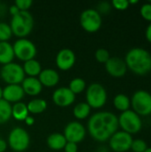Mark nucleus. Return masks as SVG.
Listing matches in <instances>:
<instances>
[{
    "label": "nucleus",
    "instance_id": "obj_27",
    "mask_svg": "<svg viewBox=\"0 0 151 152\" xmlns=\"http://www.w3.org/2000/svg\"><path fill=\"white\" fill-rule=\"evenodd\" d=\"M86 88L85 81L81 77H76L72 79L69 84V89L76 95L83 93Z\"/></svg>",
    "mask_w": 151,
    "mask_h": 152
},
{
    "label": "nucleus",
    "instance_id": "obj_2",
    "mask_svg": "<svg viewBox=\"0 0 151 152\" xmlns=\"http://www.w3.org/2000/svg\"><path fill=\"white\" fill-rule=\"evenodd\" d=\"M127 69L139 76H144L151 71V53L144 48L130 49L125 59Z\"/></svg>",
    "mask_w": 151,
    "mask_h": 152
},
{
    "label": "nucleus",
    "instance_id": "obj_21",
    "mask_svg": "<svg viewBox=\"0 0 151 152\" xmlns=\"http://www.w3.org/2000/svg\"><path fill=\"white\" fill-rule=\"evenodd\" d=\"M22 69L25 75H28V77H36V76H38L42 71V67L40 62L36 59H32L25 61L22 66Z\"/></svg>",
    "mask_w": 151,
    "mask_h": 152
},
{
    "label": "nucleus",
    "instance_id": "obj_6",
    "mask_svg": "<svg viewBox=\"0 0 151 152\" xmlns=\"http://www.w3.org/2000/svg\"><path fill=\"white\" fill-rule=\"evenodd\" d=\"M131 100L133 110L140 117L151 115V94L146 90L136 91Z\"/></svg>",
    "mask_w": 151,
    "mask_h": 152
},
{
    "label": "nucleus",
    "instance_id": "obj_41",
    "mask_svg": "<svg viewBox=\"0 0 151 152\" xmlns=\"http://www.w3.org/2000/svg\"><path fill=\"white\" fill-rule=\"evenodd\" d=\"M3 99V88L0 86V100Z\"/></svg>",
    "mask_w": 151,
    "mask_h": 152
},
{
    "label": "nucleus",
    "instance_id": "obj_11",
    "mask_svg": "<svg viewBox=\"0 0 151 152\" xmlns=\"http://www.w3.org/2000/svg\"><path fill=\"white\" fill-rule=\"evenodd\" d=\"M133 136L124 131H117L109 140V148L115 152H126L131 150Z\"/></svg>",
    "mask_w": 151,
    "mask_h": 152
},
{
    "label": "nucleus",
    "instance_id": "obj_34",
    "mask_svg": "<svg viewBox=\"0 0 151 152\" xmlns=\"http://www.w3.org/2000/svg\"><path fill=\"white\" fill-rule=\"evenodd\" d=\"M111 9V5L108 3V2H101L98 5V12L99 13H107L110 11Z\"/></svg>",
    "mask_w": 151,
    "mask_h": 152
},
{
    "label": "nucleus",
    "instance_id": "obj_35",
    "mask_svg": "<svg viewBox=\"0 0 151 152\" xmlns=\"http://www.w3.org/2000/svg\"><path fill=\"white\" fill-rule=\"evenodd\" d=\"M64 151L65 152H77L78 147L77 143H73V142H68L66 143L65 147H64Z\"/></svg>",
    "mask_w": 151,
    "mask_h": 152
},
{
    "label": "nucleus",
    "instance_id": "obj_25",
    "mask_svg": "<svg viewBox=\"0 0 151 152\" xmlns=\"http://www.w3.org/2000/svg\"><path fill=\"white\" fill-rule=\"evenodd\" d=\"M90 112L91 108L86 102H79L73 109L74 117L78 120L85 119L90 115Z\"/></svg>",
    "mask_w": 151,
    "mask_h": 152
},
{
    "label": "nucleus",
    "instance_id": "obj_16",
    "mask_svg": "<svg viewBox=\"0 0 151 152\" xmlns=\"http://www.w3.org/2000/svg\"><path fill=\"white\" fill-rule=\"evenodd\" d=\"M25 94L20 85H7L3 89V99L9 103L20 102Z\"/></svg>",
    "mask_w": 151,
    "mask_h": 152
},
{
    "label": "nucleus",
    "instance_id": "obj_10",
    "mask_svg": "<svg viewBox=\"0 0 151 152\" xmlns=\"http://www.w3.org/2000/svg\"><path fill=\"white\" fill-rule=\"evenodd\" d=\"M14 56L22 61L35 59L36 55V47L35 44L27 38H19L12 45Z\"/></svg>",
    "mask_w": 151,
    "mask_h": 152
},
{
    "label": "nucleus",
    "instance_id": "obj_4",
    "mask_svg": "<svg viewBox=\"0 0 151 152\" xmlns=\"http://www.w3.org/2000/svg\"><path fill=\"white\" fill-rule=\"evenodd\" d=\"M85 99V102L91 109H101L107 102L108 94L105 87L101 84L93 83L86 88Z\"/></svg>",
    "mask_w": 151,
    "mask_h": 152
},
{
    "label": "nucleus",
    "instance_id": "obj_5",
    "mask_svg": "<svg viewBox=\"0 0 151 152\" xmlns=\"http://www.w3.org/2000/svg\"><path fill=\"white\" fill-rule=\"evenodd\" d=\"M117 118L118 126L122 129V131L131 135L139 133L142 128V121L141 117L132 110L121 112Z\"/></svg>",
    "mask_w": 151,
    "mask_h": 152
},
{
    "label": "nucleus",
    "instance_id": "obj_17",
    "mask_svg": "<svg viewBox=\"0 0 151 152\" xmlns=\"http://www.w3.org/2000/svg\"><path fill=\"white\" fill-rule=\"evenodd\" d=\"M38 80L43 86L53 87L60 82V75L53 69H44L38 75Z\"/></svg>",
    "mask_w": 151,
    "mask_h": 152
},
{
    "label": "nucleus",
    "instance_id": "obj_39",
    "mask_svg": "<svg viewBox=\"0 0 151 152\" xmlns=\"http://www.w3.org/2000/svg\"><path fill=\"white\" fill-rule=\"evenodd\" d=\"M24 121H25V123H26L28 126H32V125L35 123V119H34V118H33V117H31V116H29V115L27 117V118H26Z\"/></svg>",
    "mask_w": 151,
    "mask_h": 152
},
{
    "label": "nucleus",
    "instance_id": "obj_14",
    "mask_svg": "<svg viewBox=\"0 0 151 152\" xmlns=\"http://www.w3.org/2000/svg\"><path fill=\"white\" fill-rule=\"evenodd\" d=\"M53 102L61 108H66L74 103L76 95L69 89V87H59L53 94Z\"/></svg>",
    "mask_w": 151,
    "mask_h": 152
},
{
    "label": "nucleus",
    "instance_id": "obj_38",
    "mask_svg": "<svg viewBox=\"0 0 151 152\" xmlns=\"http://www.w3.org/2000/svg\"><path fill=\"white\" fill-rule=\"evenodd\" d=\"M7 142L3 140V139H0V152H4L7 150Z\"/></svg>",
    "mask_w": 151,
    "mask_h": 152
},
{
    "label": "nucleus",
    "instance_id": "obj_7",
    "mask_svg": "<svg viewBox=\"0 0 151 152\" xmlns=\"http://www.w3.org/2000/svg\"><path fill=\"white\" fill-rule=\"evenodd\" d=\"M30 143V138L28 133L18 126L11 130L8 135L9 147L15 152H23L28 150Z\"/></svg>",
    "mask_w": 151,
    "mask_h": 152
},
{
    "label": "nucleus",
    "instance_id": "obj_12",
    "mask_svg": "<svg viewBox=\"0 0 151 152\" xmlns=\"http://www.w3.org/2000/svg\"><path fill=\"white\" fill-rule=\"evenodd\" d=\"M86 134L85 127L78 121H71L64 128L63 135L68 142L79 143L81 142Z\"/></svg>",
    "mask_w": 151,
    "mask_h": 152
},
{
    "label": "nucleus",
    "instance_id": "obj_23",
    "mask_svg": "<svg viewBox=\"0 0 151 152\" xmlns=\"http://www.w3.org/2000/svg\"><path fill=\"white\" fill-rule=\"evenodd\" d=\"M113 104H114V107L117 110H119L121 112H124V111H126V110H130L131 100L127 95H125L124 94H118L114 97Z\"/></svg>",
    "mask_w": 151,
    "mask_h": 152
},
{
    "label": "nucleus",
    "instance_id": "obj_29",
    "mask_svg": "<svg viewBox=\"0 0 151 152\" xmlns=\"http://www.w3.org/2000/svg\"><path fill=\"white\" fill-rule=\"evenodd\" d=\"M95 59L98 62L100 63H103L105 64L110 58V54L109 53V51L105 48H99L96 50L95 52Z\"/></svg>",
    "mask_w": 151,
    "mask_h": 152
},
{
    "label": "nucleus",
    "instance_id": "obj_18",
    "mask_svg": "<svg viewBox=\"0 0 151 152\" xmlns=\"http://www.w3.org/2000/svg\"><path fill=\"white\" fill-rule=\"evenodd\" d=\"M20 86L23 89L24 94L30 96L38 95L43 89V86L41 85L38 78L31 77H25Z\"/></svg>",
    "mask_w": 151,
    "mask_h": 152
},
{
    "label": "nucleus",
    "instance_id": "obj_40",
    "mask_svg": "<svg viewBox=\"0 0 151 152\" xmlns=\"http://www.w3.org/2000/svg\"><path fill=\"white\" fill-rule=\"evenodd\" d=\"M138 3H139L138 0H130V1H129V4H138Z\"/></svg>",
    "mask_w": 151,
    "mask_h": 152
},
{
    "label": "nucleus",
    "instance_id": "obj_42",
    "mask_svg": "<svg viewBox=\"0 0 151 152\" xmlns=\"http://www.w3.org/2000/svg\"><path fill=\"white\" fill-rule=\"evenodd\" d=\"M144 152H151V147H148V149Z\"/></svg>",
    "mask_w": 151,
    "mask_h": 152
},
{
    "label": "nucleus",
    "instance_id": "obj_13",
    "mask_svg": "<svg viewBox=\"0 0 151 152\" xmlns=\"http://www.w3.org/2000/svg\"><path fill=\"white\" fill-rule=\"evenodd\" d=\"M76 62L75 53L69 48H63L60 50L55 58V63L59 69L67 71L73 68Z\"/></svg>",
    "mask_w": 151,
    "mask_h": 152
},
{
    "label": "nucleus",
    "instance_id": "obj_20",
    "mask_svg": "<svg viewBox=\"0 0 151 152\" xmlns=\"http://www.w3.org/2000/svg\"><path fill=\"white\" fill-rule=\"evenodd\" d=\"M14 57L12 45L8 42H0V64L5 65L11 63Z\"/></svg>",
    "mask_w": 151,
    "mask_h": 152
},
{
    "label": "nucleus",
    "instance_id": "obj_31",
    "mask_svg": "<svg viewBox=\"0 0 151 152\" xmlns=\"http://www.w3.org/2000/svg\"><path fill=\"white\" fill-rule=\"evenodd\" d=\"M140 13L142 15V17L147 20L151 22V3H145L141 6L140 9Z\"/></svg>",
    "mask_w": 151,
    "mask_h": 152
},
{
    "label": "nucleus",
    "instance_id": "obj_24",
    "mask_svg": "<svg viewBox=\"0 0 151 152\" xmlns=\"http://www.w3.org/2000/svg\"><path fill=\"white\" fill-rule=\"evenodd\" d=\"M28 112L31 114H40L47 108L46 101L43 99H33L27 104Z\"/></svg>",
    "mask_w": 151,
    "mask_h": 152
},
{
    "label": "nucleus",
    "instance_id": "obj_15",
    "mask_svg": "<svg viewBox=\"0 0 151 152\" xmlns=\"http://www.w3.org/2000/svg\"><path fill=\"white\" fill-rule=\"evenodd\" d=\"M105 69L108 74L114 77H122L127 71L125 61L118 57H110L105 63Z\"/></svg>",
    "mask_w": 151,
    "mask_h": 152
},
{
    "label": "nucleus",
    "instance_id": "obj_3",
    "mask_svg": "<svg viewBox=\"0 0 151 152\" xmlns=\"http://www.w3.org/2000/svg\"><path fill=\"white\" fill-rule=\"evenodd\" d=\"M9 25L11 27L12 35H15L19 38H26V37L28 36L33 29L34 19L28 11H20L16 15L12 16Z\"/></svg>",
    "mask_w": 151,
    "mask_h": 152
},
{
    "label": "nucleus",
    "instance_id": "obj_1",
    "mask_svg": "<svg viewBox=\"0 0 151 152\" xmlns=\"http://www.w3.org/2000/svg\"><path fill=\"white\" fill-rule=\"evenodd\" d=\"M118 118L110 111L94 113L88 120L87 130L90 136L99 142H105L118 131Z\"/></svg>",
    "mask_w": 151,
    "mask_h": 152
},
{
    "label": "nucleus",
    "instance_id": "obj_19",
    "mask_svg": "<svg viewBox=\"0 0 151 152\" xmlns=\"http://www.w3.org/2000/svg\"><path fill=\"white\" fill-rule=\"evenodd\" d=\"M47 146L53 151H61L64 149L67 141L63 135V134L53 133L51 134L46 140Z\"/></svg>",
    "mask_w": 151,
    "mask_h": 152
},
{
    "label": "nucleus",
    "instance_id": "obj_8",
    "mask_svg": "<svg viewBox=\"0 0 151 152\" xmlns=\"http://www.w3.org/2000/svg\"><path fill=\"white\" fill-rule=\"evenodd\" d=\"M79 22L84 30L89 33L97 32L102 24L101 14L96 9L89 8L82 12L79 18Z\"/></svg>",
    "mask_w": 151,
    "mask_h": 152
},
{
    "label": "nucleus",
    "instance_id": "obj_26",
    "mask_svg": "<svg viewBox=\"0 0 151 152\" xmlns=\"http://www.w3.org/2000/svg\"><path fill=\"white\" fill-rule=\"evenodd\" d=\"M12 118V105L4 99L0 100V125L7 123Z\"/></svg>",
    "mask_w": 151,
    "mask_h": 152
},
{
    "label": "nucleus",
    "instance_id": "obj_33",
    "mask_svg": "<svg viewBox=\"0 0 151 152\" xmlns=\"http://www.w3.org/2000/svg\"><path fill=\"white\" fill-rule=\"evenodd\" d=\"M32 4V0H16L14 2V4L18 7V9L22 12H27L31 7Z\"/></svg>",
    "mask_w": 151,
    "mask_h": 152
},
{
    "label": "nucleus",
    "instance_id": "obj_22",
    "mask_svg": "<svg viewBox=\"0 0 151 152\" xmlns=\"http://www.w3.org/2000/svg\"><path fill=\"white\" fill-rule=\"evenodd\" d=\"M29 112L27 104L20 102L12 106V117L18 121H24L28 116Z\"/></svg>",
    "mask_w": 151,
    "mask_h": 152
},
{
    "label": "nucleus",
    "instance_id": "obj_37",
    "mask_svg": "<svg viewBox=\"0 0 151 152\" xmlns=\"http://www.w3.org/2000/svg\"><path fill=\"white\" fill-rule=\"evenodd\" d=\"M145 37H146V39L151 43V22L148 25L147 28H146V31H145Z\"/></svg>",
    "mask_w": 151,
    "mask_h": 152
},
{
    "label": "nucleus",
    "instance_id": "obj_32",
    "mask_svg": "<svg viewBox=\"0 0 151 152\" xmlns=\"http://www.w3.org/2000/svg\"><path fill=\"white\" fill-rule=\"evenodd\" d=\"M112 7L118 11H125L129 7V1L128 0H113L111 2Z\"/></svg>",
    "mask_w": 151,
    "mask_h": 152
},
{
    "label": "nucleus",
    "instance_id": "obj_28",
    "mask_svg": "<svg viewBox=\"0 0 151 152\" xmlns=\"http://www.w3.org/2000/svg\"><path fill=\"white\" fill-rule=\"evenodd\" d=\"M12 36V32L10 25L5 22H0V42H8Z\"/></svg>",
    "mask_w": 151,
    "mask_h": 152
},
{
    "label": "nucleus",
    "instance_id": "obj_36",
    "mask_svg": "<svg viewBox=\"0 0 151 152\" xmlns=\"http://www.w3.org/2000/svg\"><path fill=\"white\" fill-rule=\"evenodd\" d=\"M20 12V11L18 9V7H17L14 4H13L12 5H11V6H10V8H9V12L11 13V15H12V16L16 15V14H17V13H19Z\"/></svg>",
    "mask_w": 151,
    "mask_h": 152
},
{
    "label": "nucleus",
    "instance_id": "obj_30",
    "mask_svg": "<svg viewBox=\"0 0 151 152\" xmlns=\"http://www.w3.org/2000/svg\"><path fill=\"white\" fill-rule=\"evenodd\" d=\"M148 149L147 142L142 140V139H133L132 145H131V150L133 152H144Z\"/></svg>",
    "mask_w": 151,
    "mask_h": 152
},
{
    "label": "nucleus",
    "instance_id": "obj_9",
    "mask_svg": "<svg viewBox=\"0 0 151 152\" xmlns=\"http://www.w3.org/2000/svg\"><path fill=\"white\" fill-rule=\"evenodd\" d=\"M0 75L2 79L7 85H20L25 78L22 66L15 62L3 65L0 70Z\"/></svg>",
    "mask_w": 151,
    "mask_h": 152
}]
</instances>
